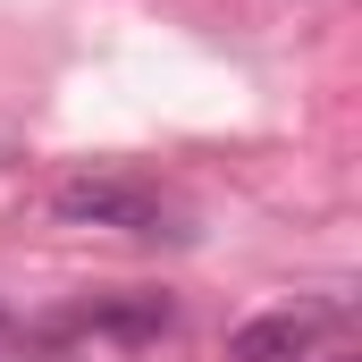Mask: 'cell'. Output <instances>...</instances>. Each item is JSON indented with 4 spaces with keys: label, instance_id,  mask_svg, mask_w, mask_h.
<instances>
[{
    "label": "cell",
    "instance_id": "obj_4",
    "mask_svg": "<svg viewBox=\"0 0 362 362\" xmlns=\"http://www.w3.org/2000/svg\"><path fill=\"white\" fill-rule=\"evenodd\" d=\"M320 362H362V354H354V346H329V354H320Z\"/></svg>",
    "mask_w": 362,
    "mask_h": 362
},
{
    "label": "cell",
    "instance_id": "obj_1",
    "mask_svg": "<svg viewBox=\"0 0 362 362\" xmlns=\"http://www.w3.org/2000/svg\"><path fill=\"white\" fill-rule=\"evenodd\" d=\"M51 211H59L68 228H118V236H135V245H185L177 211H169V202H160L152 185L118 177V169H85V177H59Z\"/></svg>",
    "mask_w": 362,
    "mask_h": 362
},
{
    "label": "cell",
    "instance_id": "obj_5",
    "mask_svg": "<svg viewBox=\"0 0 362 362\" xmlns=\"http://www.w3.org/2000/svg\"><path fill=\"white\" fill-rule=\"evenodd\" d=\"M0 329H8V312H0Z\"/></svg>",
    "mask_w": 362,
    "mask_h": 362
},
{
    "label": "cell",
    "instance_id": "obj_2",
    "mask_svg": "<svg viewBox=\"0 0 362 362\" xmlns=\"http://www.w3.org/2000/svg\"><path fill=\"white\" fill-rule=\"evenodd\" d=\"M312 312H262V320H245L236 337H228V362H303L312 354Z\"/></svg>",
    "mask_w": 362,
    "mask_h": 362
},
{
    "label": "cell",
    "instance_id": "obj_3",
    "mask_svg": "<svg viewBox=\"0 0 362 362\" xmlns=\"http://www.w3.org/2000/svg\"><path fill=\"white\" fill-rule=\"evenodd\" d=\"M85 329H110V337H169L177 329V303L169 295H127V303H93Z\"/></svg>",
    "mask_w": 362,
    "mask_h": 362
}]
</instances>
